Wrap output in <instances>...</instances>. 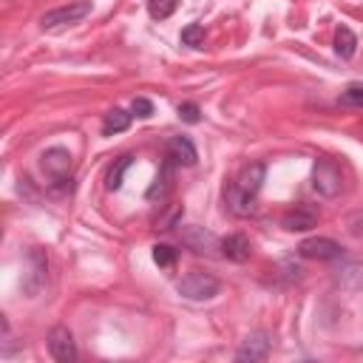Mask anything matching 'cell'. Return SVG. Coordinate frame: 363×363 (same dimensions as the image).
<instances>
[{
  "label": "cell",
  "instance_id": "9c48e42d",
  "mask_svg": "<svg viewBox=\"0 0 363 363\" xmlns=\"http://www.w3.org/2000/svg\"><path fill=\"white\" fill-rule=\"evenodd\" d=\"M318 218H320V216H318L315 207L301 204V207H295V210H289V213L281 216V227H284L286 233H306V230L318 227Z\"/></svg>",
  "mask_w": 363,
  "mask_h": 363
},
{
  "label": "cell",
  "instance_id": "ffe728a7",
  "mask_svg": "<svg viewBox=\"0 0 363 363\" xmlns=\"http://www.w3.org/2000/svg\"><path fill=\"white\" fill-rule=\"evenodd\" d=\"M182 43L184 45H201L204 43V26L201 23H190L182 28Z\"/></svg>",
  "mask_w": 363,
  "mask_h": 363
},
{
  "label": "cell",
  "instance_id": "30bf717a",
  "mask_svg": "<svg viewBox=\"0 0 363 363\" xmlns=\"http://www.w3.org/2000/svg\"><path fill=\"white\" fill-rule=\"evenodd\" d=\"M173 164H176V162L164 153V159H162V164H159V173H156L153 184H150V187H147V193H145L150 201H156V199L162 201V199H167V196H170V190H173Z\"/></svg>",
  "mask_w": 363,
  "mask_h": 363
},
{
  "label": "cell",
  "instance_id": "ac0fdd59",
  "mask_svg": "<svg viewBox=\"0 0 363 363\" xmlns=\"http://www.w3.org/2000/svg\"><path fill=\"white\" fill-rule=\"evenodd\" d=\"M179 9V0H147V14L153 20H167Z\"/></svg>",
  "mask_w": 363,
  "mask_h": 363
},
{
  "label": "cell",
  "instance_id": "6da1fadb",
  "mask_svg": "<svg viewBox=\"0 0 363 363\" xmlns=\"http://www.w3.org/2000/svg\"><path fill=\"white\" fill-rule=\"evenodd\" d=\"M264 176H267V167L261 162H252L227 184L224 199H227V207H230L233 216L247 218V216L255 213V196L264 184Z\"/></svg>",
  "mask_w": 363,
  "mask_h": 363
},
{
  "label": "cell",
  "instance_id": "44dd1931",
  "mask_svg": "<svg viewBox=\"0 0 363 363\" xmlns=\"http://www.w3.org/2000/svg\"><path fill=\"white\" fill-rule=\"evenodd\" d=\"M182 213H184V210H182V204H173L164 216H159V218H156V227H159V230H173V227L182 221Z\"/></svg>",
  "mask_w": 363,
  "mask_h": 363
},
{
  "label": "cell",
  "instance_id": "52a82bcc",
  "mask_svg": "<svg viewBox=\"0 0 363 363\" xmlns=\"http://www.w3.org/2000/svg\"><path fill=\"white\" fill-rule=\"evenodd\" d=\"M272 352V335L269 332H252L244 337V343L235 349V360H267Z\"/></svg>",
  "mask_w": 363,
  "mask_h": 363
},
{
  "label": "cell",
  "instance_id": "8fae6325",
  "mask_svg": "<svg viewBox=\"0 0 363 363\" xmlns=\"http://www.w3.org/2000/svg\"><path fill=\"white\" fill-rule=\"evenodd\" d=\"M218 247H221V255H224V258H230V261H235V264H244V261L250 258V252H252L250 238H247V235H241V233H233V235L221 238V241H218Z\"/></svg>",
  "mask_w": 363,
  "mask_h": 363
},
{
  "label": "cell",
  "instance_id": "8992f818",
  "mask_svg": "<svg viewBox=\"0 0 363 363\" xmlns=\"http://www.w3.org/2000/svg\"><path fill=\"white\" fill-rule=\"evenodd\" d=\"M298 252L309 261H337V258H343V247L335 238H326V235H315V238L301 241Z\"/></svg>",
  "mask_w": 363,
  "mask_h": 363
},
{
  "label": "cell",
  "instance_id": "9a60e30c",
  "mask_svg": "<svg viewBox=\"0 0 363 363\" xmlns=\"http://www.w3.org/2000/svg\"><path fill=\"white\" fill-rule=\"evenodd\" d=\"M130 119H133V113H128L125 108H111V111L105 113V119H102V133H105V136L122 133V130L130 128Z\"/></svg>",
  "mask_w": 363,
  "mask_h": 363
},
{
  "label": "cell",
  "instance_id": "cb8c5ba5",
  "mask_svg": "<svg viewBox=\"0 0 363 363\" xmlns=\"http://www.w3.org/2000/svg\"><path fill=\"white\" fill-rule=\"evenodd\" d=\"M130 111H133L136 116L147 119V116L153 113V102H150V99H145V96H136V99H133V105H130Z\"/></svg>",
  "mask_w": 363,
  "mask_h": 363
},
{
  "label": "cell",
  "instance_id": "277c9868",
  "mask_svg": "<svg viewBox=\"0 0 363 363\" xmlns=\"http://www.w3.org/2000/svg\"><path fill=\"white\" fill-rule=\"evenodd\" d=\"M91 14V3L88 0H79V3H68V6H60V9H51L40 17V28L43 31H54V28H65V26H74L79 23L82 17Z\"/></svg>",
  "mask_w": 363,
  "mask_h": 363
},
{
  "label": "cell",
  "instance_id": "603a6c76",
  "mask_svg": "<svg viewBox=\"0 0 363 363\" xmlns=\"http://www.w3.org/2000/svg\"><path fill=\"white\" fill-rule=\"evenodd\" d=\"M179 119H184V122L196 125V122L201 119V111H199V105H196V102H182V105H179Z\"/></svg>",
  "mask_w": 363,
  "mask_h": 363
},
{
  "label": "cell",
  "instance_id": "d6986e66",
  "mask_svg": "<svg viewBox=\"0 0 363 363\" xmlns=\"http://www.w3.org/2000/svg\"><path fill=\"white\" fill-rule=\"evenodd\" d=\"M340 105H352V108H363V82H352L340 91L337 96Z\"/></svg>",
  "mask_w": 363,
  "mask_h": 363
},
{
  "label": "cell",
  "instance_id": "7402d4cb",
  "mask_svg": "<svg viewBox=\"0 0 363 363\" xmlns=\"http://www.w3.org/2000/svg\"><path fill=\"white\" fill-rule=\"evenodd\" d=\"M153 261H156L159 267H173V264H176V250H173L170 244H156V247H153Z\"/></svg>",
  "mask_w": 363,
  "mask_h": 363
},
{
  "label": "cell",
  "instance_id": "5b68a950",
  "mask_svg": "<svg viewBox=\"0 0 363 363\" xmlns=\"http://www.w3.org/2000/svg\"><path fill=\"white\" fill-rule=\"evenodd\" d=\"M312 187H315L320 196H326V199L337 196L340 187H343L340 167H337L332 159H318L315 167H312Z\"/></svg>",
  "mask_w": 363,
  "mask_h": 363
},
{
  "label": "cell",
  "instance_id": "e0dca14e",
  "mask_svg": "<svg viewBox=\"0 0 363 363\" xmlns=\"http://www.w3.org/2000/svg\"><path fill=\"white\" fill-rule=\"evenodd\" d=\"M354 51H357V37H354V31L346 28V26H340V28L335 31V54L343 57V60H349Z\"/></svg>",
  "mask_w": 363,
  "mask_h": 363
},
{
  "label": "cell",
  "instance_id": "7a4b0ae2",
  "mask_svg": "<svg viewBox=\"0 0 363 363\" xmlns=\"http://www.w3.org/2000/svg\"><path fill=\"white\" fill-rule=\"evenodd\" d=\"M71 153H68V147H48L43 156H40V170L48 176V182H51V187H57V190H65L68 184H71Z\"/></svg>",
  "mask_w": 363,
  "mask_h": 363
},
{
  "label": "cell",
  "instance_id": "4fadbf2b",
  "mask_svg": "<svg viewBox=\"0 0 363 363\" xmlns=\"http://www.w3.org/2000/svg\"><path fill=\"white\" fill-rule=\"evenodd\" d=\"M164 153H167L176 164H184V167L196 164V159H199V153H196V147H193V142H190L187 136H170Z\"/></svg>",
  "mask_w": 363,
  "mask_h": 363
},
{
  "label": "cell",
  "instance_id": "ba28073f",
  "mask_svg": "<svg viewBox=\"0 0 363 363\" xmlns=\"http://www.w3.org/2000/svg\"><path fill=\"white\" fill-rule=\"evenodd\" d=\"M48 352L54 360L60 363H71L77 360V343H74V335L68 326H54L48 332Z\"/></svg>",
  "mask_w": 363,
  "mask_h": 363
},
{
  "label": "cell",
  "instance_id": "3957f363",
  "mask_svg": "<svg viewBox=\"0 0 363 363\" xmlns=\"http://www.w3.org/2000/svg\"><path fill=\"white\" fill-rule=\"evenodd\" d=\"M218 289H221L218 278L210 275V272H201V269L187 272V275L179 278V284H176V292H179L182 298H187V301H210V298L218 295Z\"/></svg>",
  "mask_w": 363,
  "mask_h": 363
},
{
  "label": "cell",
  "instance_id": "7c38bea8",
  "mask_svg": "<svg viewBox=\"0 0 363 363\" xmlns=\"http://www.w3.org/2000/svg\"><path fill=\"white\" fill-rule=\"evenodd\" d=\"M45 269H48V261L43 255V250H31L28 252V272H26V289L34 295L43 284H45Z\"/></svg>",
  "mask_w": 363,
  "mask_h": 363
},
{
  "label": "cell",
  "instance_id": "2e32d148",
  "mask_svg": "<svg viewBox=\"0 0 363 363\" xmlns=\"http://www.w3.org/2000/svg\"><path fill=\"white\" fill-rule=\"evenodd\" d=\"M133 164V156L130 153H122L119 159H113V164L108 167V173H105V187L108 190H119L122 187V179H125V170Z\"/></svg>",
  "mask_w": 363,
  "mask_h": 363
},
{
  "label": "cell",
  "instance_id": "5bb4252c",
  "mask_svg": "<svg viewBox=\"0 0 363 363\" xmlns=\"http://www.w3.org/2000/svg\"><path fill=\"white\" fill-rule=\"evenodd\" d=\"M182 241L193 250V252H210L218 241H216V235H210V233H204L201 227H187L184 233H182Z\"/></svg>",
  "mask_w": 363,
  "mask_h": 363
}]
</instances>
